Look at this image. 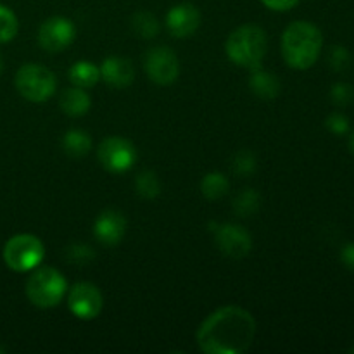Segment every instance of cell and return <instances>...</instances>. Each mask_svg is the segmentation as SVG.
<instances>
[{
  "mask_svg": "<svg viewBox=\"0 0 354 354\" xmlns=\"http://www.w3.org/2000/svg\"><path fill=\"white\" fill-rule=\"evenodd\" d=\"M256 335V320L241 306L214 310L197 330V344L206 354H242Z\"/></svg>",
  "mask_w": 354,
  "mask_h": 354,
  "instance_id": "obj_1",
  "label": "cell"
},
{
  "mask_svg": "<svg viewBox=\"0 0 354 354\" xmlns=\"http://www.w3.org/2000/svg\"><path fill=\"white\" fill-rule=\"evenodd\" d=\"M324 48V35L310 21H292L283 30L280 50L287 66L296 71H306L317 64Z\"/></svg>",
  "mask_w": 354,
  "mask_h": 354,
  "instance_id": "obj_2",
  "label": "cell"
},
{
  "mask_svg": "<svg viewBox=\"0 0 354 354\" xmlns=\"http://www.w3.org/2000/svg\"><path fill=\"white\" fill-rule=\"evenodd\" d=\"M228 61L239 68L256 69L268 52V35L258 24H242L228 35L225 41Z\"/></svg>",
  "mask_w": 354,
  "mask_h": 354,
  "instance_id": "obj_3",
  "label": "cell"
},
{
  "mask_svg": "<svg viewBox=\"0 0 354 354\" xmlns=\"http://www.w3.org/2000/svg\"><path fill=\"white\" fill-rule=\"evenodd\" d=\"M24 290L33 306L40 308V310H48V308H55L62 303L64 296L68 294V280L57 268H52V266L35 268L28 279Z\"/></svg>",
  "mask_w": 354,
  "mask_h": 354,
  "instance_id": "obj_4",
  "label": "cell"
},
{
  "mask_svg": "<svg viewBox=\"0 0 354 354\" xmlns=\"http://www.w3.org/2000/svg\"><path fill=\"white\" fill-rule=\"evenodd\" d=\"M14 85L21 97H24L30 102H47L54 95L57 88V80L55 75L45 66L37 62H28L17 69L14 76Z\"/></svg>",
  "mask_w": 354,
  "mask_h": 354,
  "instance_id": "obj_5",
  "label": "cell"
},
{
  "mask_svg": "<svg viewBox=\"0 0 354 354\" xmlns=\"http://www.w3.org/2000/svg\"><path fill=\"white\" fill-rule=\"evenodd\" d=\"M2 256L7 268L24 273L40 266V263L44 261L45 248L37 235L19 234L6 242Z\"/></svg>",
  "mask_w": 354,
  "mask_h": 354,
  "instance_id": "obj_6",
  "label": "cell"
},
{
  "mask_svg": "<svg viewBox=\"0 0 354 354\" xmlns=\"http://www.w3.org/2000/svg\"><path fill=\"white\" fill-rule=\"evenodd\" d=\"M97 159L106 171L120 175L130 171L137 161V149L128 138L107 137L97 149Z\"/></svg>",
  "mask_w": 354,
  "mask_h": 354,
  "instance_id": "obj_7",
  "label": "cell"
},
{
  "mask_svg": "<svg viewBox=\"0 0 354 354\" xmlns=\"http://www.w3.org/2000/svg\"><path fill=\"white\" fill-rule=\"evenodd\" d=\"M144 69L152 83L168 86L180 76V59L166 45H156L144 55Z\"/></svg>",
  "mask_w": 354,
  "mask_h": 354,
  "instance_id": "obj_8",
  "label": "cell"
},
{
  "mask_svg": "<svg viewBox=\"0 0 354 354\" xmlns=\"http://www.w3.org/2000/svg\"><path fill=\"white\" fill-rule=\"evenodd\" d=\"M211 234L218 249L227 258L244 259L252 249V237L242 225L237 223H211Z\"/></svg>",
  "mask_w": 354,
  "mask_h": 354,
  "instance_id": "obj_9",
  "label": "cell"
},
{
  "mask_svg": "<svg viewBox=\"0 0 354 354\" xmlns=\"http://www.w3.org/2000/svg\"><path fill=\"white\" fill-rule=\"evenodd\" d=\"M66 303L73 317L88 322L100 315L104 308V297L95 283L76 282L71 289H68Z\"/></svg>",
  "mask_w": 354,
  "mask_h": 354,
  "instance_id": "obj_10",
  "label": "cell"
},
{
  "mask_svg": "<svg viewBox=\"0 0 354 354\" xmlns=\"http://www.w3.org/2000/svg\"><path fill=\"white\" fill-rule=\"evenodd\" d=\"M76 38V26L64 16L47 17L38 28V44L45 52L59 54L66 50Z\"/></svg>",
  "mask_w": 354,
  "mask_h": 354,
  "instance_id": "obj_11",
  "label": "cell"
},
{
  "mask_svg": "<svg viewBox=\"0 0 354 354\" xmlns=\"http://www.w3.org/2000/svg\"><path fill=\"white\" fill-rule=\"evenodd\" d=\"M201 10L194 3L182 2L173 6L166 14V28L175 38H189L199 30Z\"/></svg>",
  "mask_w": 354,
  "mask_h": 354,
  "instance_id": "obj_12",
  "label": "cell"
},
{
  "mask_svg": "<svg viewBox=\"0 0 354 354\" xmlns=\"http://www.w3.org/2000/svg\"><path fill=\"white\" fill-rule=\"evenodd\" d=\"M127 232V218L118 209H104L93 223V235L97 242L106 248H116Z\"/></svg>",
  "mask_w": 354,
  "mask_h": 354,
  "instance_id": "obj_13",
  "label": "cell"
},
{
  "mask_svg": "<svg viewBox=\"0 0 354 354\" xmlns=\"http://www.w3.org/2000/svg\"><path fill=\"white\" fill-rule=\"evenodd\" d=\"M100 80L113 88H127L135 80L133 62L123 55H111L100 64Z\"/></svg>",
  "mask_w": 354,
  "mask_h": 354,
  "instance_id": "obj_14",
  "label": "cell"
},
{
  "mask_svg": "<svg viewBox=\"0 0 354 354\" xmlns=\"http://www.w3.org/2000/svg\"><path fill=\"white\" fill-rule=\"evenodd\" d=\"M249 86H251L252 93L263 100L277 99L280 95V90H282V83L277 78V75L261 68L252 69Z\"/></svg>",
  "mask_w": 354,
  "mask_h": 354,
  "instance_id": "obj_15",
  "label": "cell"
},
{
  "mask_svg": "<svg viewBox=\"0 0 354 354\" xmlns=\"http://www.w3.org/2000/svg\"><path fill=\"white\" fill-rule=\"evenodd\" d=\"M59 107L64 114L71 118L83 116L90 111L92 107V99H90L88 93L85 92V88H80V86H73V88L64 90L61 93V99H59Z\"/></svg>",
  "mask_w": 354,
  "mask_h": 354,
  "instance_id": "obj_16",
  "label": "cell"
},
{
  "mask_svg": "<svg viewBox=\"0 0 354 354\" xmlns=\"http://www.w3.org/2000/svg\"><path fill=\"white\" fill-rule=\"evenodd\" d=\"M61 147L69 158H85L92 151V137L85 130L73 128V130H68L62 135Z\"/></svg>",
  "mask_w": 354,
  "mask_h": 354,
  "instance_id": "obj_17",
  "label": "cell"
},
{
  "mask_svg": "<svg viewBox=\"0 0 354 354\" xmlns=\"http://www.w3.org/2000/svg\"><path fill=\"white\" fill-rule=\"evenodd\" d=\"M69 82L73 86H80V88H92L100 82V68L90 61H76L75 64L69 68L68 71Z\"/></svg>",
  "mask_w": 354,
  "mask_h": 354,
  "instance_id": "obj_18",
  "label": "cell"
},
{
  "mask_svg": "<svg viewBox=\"0 0 354 354\" xmlns=\"http://www.w3.org/2000/svg\"><path fill=\"white\" fill-rule=\"evenodd\" d=\"M228 187H230L228 178L220 171L207 173V175H204L203 180H201V192H203V196L209 201H218L221 199V197L227 196Z\"/></svg>",
  "mask_w": 354,
  "mask_h": 354,
  "instance_id": "obj_19",
  "label": "cell"
},
{
  "mask_svg": "<svg viewBox=\"0 0 354 354\" xmlns=\"http://www.w3.org/2000/svg\"><path fill=\"white\" fill-rule=\"evenodd\" d=\"M131 30L140 38L149 40V38L158 37L159 30H161V24H159V19L152 12L138 10V12H135L131 16Z\"/></svg>",
  "mask_w": 354,
  "mask_h": 354,
  "instance_id": "obj_20",
  "label": "cell"
},
{
  "mask_svg": "<svg viewBox=\"0 0 354 354\" xmlns=\"http://www.w3.org/2000/svg\"><path fill=\"white\" fill-rule=\"evenodd\" d=\"M259 206H261V196L254 189H244L234 199V211L242 218L254 214Z\"/></svg>",
  "mask_w": 354,
  "mask_h": 354,
  "instance_id": "obj_21",
  "label": "cell"
},
{
  "mask_svg": "<svg viewBox=\"0 0 354 354\" xmlns=\"http://www.w3.org/2000/svg\"><path fill=\"white\" fill-rule=\"evenodd\" d=\"M135 190L144 199H156L161 194V182L154 171H142L135 178Z\"/></svg>",
  "mask_w": 354,
  "mask_h": 354,
  "instance_id": "obj_22",
  "label": "cell"
},
{
  "mask_svg": "<svg viewBox=\"0 0 354 354\" xmlns=\"http://www.w3.org/2000/svg\"><path fill=\"white\" fill-rule=\"evenodd\" d=\"M64 256L66 261L71 263V265L83 266L95 259V249L92 245L85 244V242H73L64 249Z\"/></svg>",
  "mask_w": 354,
  "mask_h": 354,
  "instance_id": "obj_23",
  "label": "cell"
},
{
  "mask_svg": "<svg viewBox=\"0 0 354 354\" xmlns=\"http://www.w3.org/2000/svg\"><path fill=\"white\" fill-rule=\"evenodd\" d=\"M19 30V23L17 17L9 7L0 3V44H7V41L14 40Z\"/></svg>",
  "mask_w": 354,
  "mask_h": 354,
  "instance_id": "obj_24",
  "label": "cell"
},
{
  "mask_svg": "<svg viewBox=\"0 0 354 354\" xmlns=\"http://www.w3.org/2000/svg\"><path fill=\"white\" fill-rule=\"evenodd\" d=\"M258 168L256 156L251 151H239L232 159V169L239 176H251Z\"/></svg>",
  "mask_w": 354,
  "mask_h": 354,
  "instance_id": "obj_25",
  "label": "cell"
},
{
  "mask_svg": "<svg viewBox=\"0 0 354 354\" xmlns=\"http://www.w3.org/2000/svg\"><path fill=\"white\" fill-rule=\"evenodd\" d=\"M327 61L328 66H330L334 71H344L349 66V62H351V54H349L348 48L342 47V45H334V47H330V50H328Z\"/></svg>",
  "mask_w": 354,
  "mask_h": 354,
  "instance_id": "obj_26",
  "label": "cell"
},
{
  "mask_svg": "<svg viewBox=\"0 0 354 354\" xmlns=\"http://www.w3.org/2000/svg\"><path fill=\"white\" fill-rule=\"evenodd\" d=\"M330 100L339 107H348L354 102V88L348 83H335L330 88Z\"/></svg>",
  "mask_w": 354,
  "mask_h": 354,
  "instance_id": "obj_27",
  "label": "cell"
},
{
  "mask_svg": "<svg viewBox=\"0 0 354 354\" xmlns=\"http://www.w3.org/2000/svg\"><path fill=\"white\" fill-rule=\"evenodd\" d=\"M325 127L334 135H346L351 128V123H349L348 116H344L342 113H332L325 121Z\"/></svg>",
  "mask_w": 354,
  "mask_h": 354,
  "instance_id": "obj_28",
  "label": "cell"
},
{
  "mask_svg": "<svg viewBox=\"0 0 354 354\" xmlns=\"http://www.w3.org/2000/svg\"><path fill=\"white\" fill-rule=\"evenodd\" d=\"M261 3L268 7L270 10H275V12H287V10L294 9L299 3V0H261Z\"/></svg>",
  "mask_w": 354,
  "mask_h": 354,
  "instance_id": "obj_29",
  "label": "cell"
},
{
  "mask_svg": "<svg viewBox=\"0 0 354 354\" xmlns=\"http://www.w3.org/2000/svg\"><path fill=\"white\" fill-rule=\"evenodd\" d=\"M341 261L346 268L354 272V242H348V244L341 249Z\"/></svg>",
  "mask_w": 354,
  "mask_h": 354,
  "instance_id": "obj_30",
  "label": "cell"
},
{
  "mask_svg": "<svg viewBox=\"0 0 354 354\" xmlns=\"http://www.w3.org/2000/svg\"><path fill=\"white\" fill-rule=\"evenodd\" d=\"M349 151H351L354 156V131L351 133V137H349Z\"/></svg>",
  "mask_w": 354,
  "mask_h": 354,
  "instance_id": "obj_31",
  "label": "cell"
},
{
  "mask_svg": "<svg viewBox=\"0 0 354 354\" xmlns=\"http://www.w3.org/2000/svg\"><path fill=\"white\" fill-rule=\"evenodd\" d=\"M3 69V61H2V55H0V73H2Z\"/></svg>",
  "mask_w": 354,
  "mask_h": 354,
  "instance_id": "obj_32",
  "label": "cell"
},
{
  "mask_svg": "<svg viewBox=\"0 0 354 354\" xmlns=\"http://www.w3.org/2000/svg\"><path fill=\"white\" fill-rule=\"evenodd\" d=\"M349 353H353V354H354V346H353V348H351V349H349Z\"/></svg>",
  "mask_w": 354,
  "mask_h": 354,
  "instance_id": "obj_33",
  "label": "cell"
},
{
  "mask_svg": "<svg viewBox=\"0 0 354 354\" xmlns=\"http://www.w3.org/2000/svg\"><path fill=\"white\" fill-rule=\"evenodd\" d=\"M3 351H6V349H3V348H0V353H3Z\"/></svg>",
  "mask_w": 354,
  "mask_h": 354,
  "instance_id": "obj_34",
  "label": "cell"
}]
</instances>
